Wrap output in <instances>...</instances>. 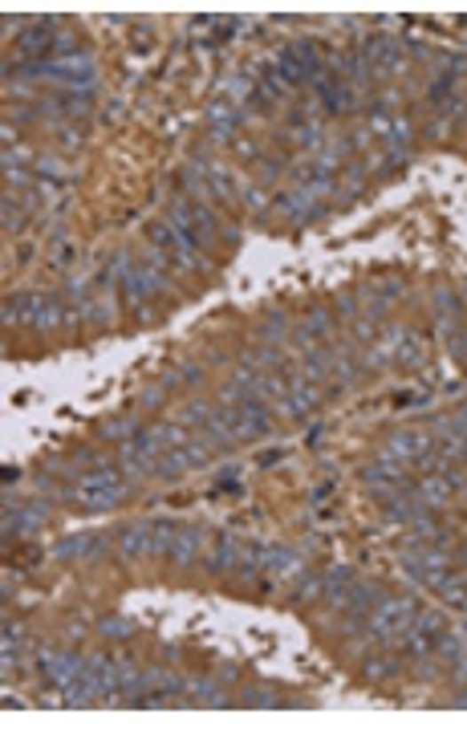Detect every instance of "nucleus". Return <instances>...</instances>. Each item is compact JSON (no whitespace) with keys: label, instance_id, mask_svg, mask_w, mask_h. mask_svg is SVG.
<instances>
[{"label":"nucleus","instance_id":"obj_1","mask_svg":"<svg viewBox=\"0 0 467 731\" xmlns=\"http://www.w3.org/2000/svg\"><path fill=\"white\" fill-rule=\"evenodd\" d=\"M74 496H77V504H82V508H94V512L115 508V504L123 500V476H118L110 463H98V468L82 472Z\"/></svg>","mask_w":467,"mask_h":731},{"label":"nucleus","instance_id":"obj_2","mask_svg":"<svg viewBox=\"0 0 467 731\" xmlns=\"http://www.w3.org/2000/svg\"><path fill=\"white\" fill-rule=\"evenodd\" d=\"M415 601H402V597H386V601H378L370 614V634L378 638V642H394L399 646V638L410 630V622H415Z\"/></svg>","mask_w":467,"mask_h":731},{"label":"nucleus","instance_id":"obj_3","mask_svg":"<svg viewBox=\"0 0 467 731\" xmlns=\"http://www.w3.org/2000/svg\"><path fill=\"white\" fill-rule=\"evenodd\" d=\"M171 228L179 232L191 248H203V244H211V236H216V220H211V212L203 203H175Z\"/></svg>","mask_w":467,"mask_h":731},{"label":"nucleus","instance_id":"obj_4","mask_svg":"<svg viewBox=\"0 0 467 731\" xmlns=\"http://www.w3.org/2000/svg\"><path fill=\"white\" fill-rule=\"evenodd\" d=\"M82 671H86V663H82L77 655H45V658H41V674H45L58 691H66V687L74 683Z\"/></svg>","mask_w":467,"mask_h":731},{"label":"nucleus","instance_id":"obj_5","mask_svg":"<svg viewBox=\"0 0 467 731\" xmlns=\"http://www.w3.org/2000/svg\"><path fill=\"white\" fill-rule=\"evenodd\" d=\"M17 321H25V326H37V329H53L61 321L58 313V301H41V297H25L17 305Z\"/></svg>","mask_w":467,"mask_h":731},{"label":"nucleus","instance_id":"obj_6","mask_svg":"<svg viewBox=\"0 0 467 731\" xmlns=\"http://www.w3.org/2000/svg\"><path fill=\"white\" fill-rule=\"evenodd\" d=\"M200 548H203L200 529H175L171 545H167V557H171V565H195V561H200Z\"/></svg>","mask_w":467,"mask_h":731},{"label":"nucleus","instance_id":"obj_7","mask_svg":"<svg viewBox=\"0 0 467 731\" xmlns=\"http://www.w3.org/2000/svg\"><path fill=\"white\" fill-rule=\"evenodd\" d=\"M118 553H123L126 561H134V557H146V553H154V524H151V529H143V524H131V529H123V540H118Z\"/></svg>","mask_w":467,"mask_h":731},{"label":"nucleus","instance_id":"obj_8","mask_svg":"<svg viewBox=\"0 0 467 731\" xmlns=\"http://www.w3.org/2000/svg\"><path fill=\"white\" fill-rule=\"evenodd\" d=\"M362 61H366V66H378V69H391L394 66V61H399V41H394V37H370V41H366V45H362Z\"/></svg>","mask_w":467,"mask_h":731},{"label":"nucleus","instance_id":"obj_9","mask_svg":"<svg viewBox=\"0 0 467 731\" xmlns=\"http://www.w3.org/2000/svg\"><path fill=\"white\" fill-rule=\"evenodd\" d=\"M391 452H399L402 463H407V460H423V452H427V439H423V435H394V439H391Z\"/></svg>","mask_w":467,"mask_h":731},{"label":"nucleus","instance_id":"obj_10","mask_svg":"<svg viewBox=\"0 0 467 731\" xmlns=\"http://www.w3.org/2000/svg\"><path fill=\"white\" fill-rule=\"evenodd\" d=\"M317 90H321V98H325V106H329V110H350V90L337 86L334 77H321V82H317Z\"/></svg>","mask_w":467,"mask_h":731},{"label":"nucleus","instance_id":"obj_11","mask_svg":"<svg viewBox=\"0 0 467 731\" xmlns=\"http://www.w3.org/2000/svg\"><path fill=\"white\" fill-rule=\"evenodd\" d=\"M102 435L106 439H131V423H123V419H118V423H106Z\"/></svg>","mask_w":467,"mask_h":731},{"label":"nucleus","instance_id":"obj_12","mask_svg":"<svg viewBox=\"0 0 467 731\" xmlns=\"http://www.w3.org/2000/svg\"><path fill=\"white\" fill-rule=\"evenodd\" d=\"M102 630H106V634H115V638H126V634H131V625H126V622H106Z\"/></svg>","mask_w":467,"mask_h":731}]
</instances>
